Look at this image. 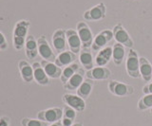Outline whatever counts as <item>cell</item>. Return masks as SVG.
<instances>
[{
    "mask_svg": "<svg viewBox=\"0 0 152 126\" xmlns=\"http://www.w3.org/2000/svg\"><path fill=\"white\" fill-rule=\"evenodd\" d=\"M76 31L80 37L82 49H90L93 43V35L89 27L85 22H79L76 26Z\"/></svg>",
    "mask_w": 152,
    "mask_h": 126,
    "instance_id": "cell-3",
    "label": "cell"
},
{
    "mask_svg": "<svg viewBox=\"0 0 152 126\" xmlns=\"http://www.w3.org/2000/svg\"><path fill=\"white\" fill-rule=\"evenodd\" d=\"M49 126H63V125H62V121H61V120H59V121H57V122L50 123Z\"/></svg>",
    "mask_w": 152,
    "mask_h": 126,
    "instance_id": "cell-33",
    "label": "cell"
},
{
    "mask_svg": "<svg viewBox=\"0 0 152 126\" xmlns=\"http://www.w3.org/2000/svg\"><path fill=\"white\" fill-rule=\"evenodd\" d=\"M18 68L20 71L21 78L25 83H31L34 78H33V68L31 64H28L25 60H20L18 62Z\"/></svg>",
    "mask_w": 152,
    "mask_h": 126,
    "instance_id": "cell-17",
    "label": "cell"
},
{
    "mask_svg": "<svg viewBox=\"0 0 152 126\" xmlns=\"http://www.w3.org/2000/svg\"><path fill=\"white\" fill-rule=\"evenodd\" d=\"M31 22L26 19L19 20L14 26L12 31V44L15 49L21 50L25 46Z\"/></svg>",
    "mask_w": 152,
    "mask_h": 126,
    "instance_id": "cell-1",
    "label": "cell"
},
{
    "mask_svg": "<svg viewBox=\"0 0 152 126\" xmlns=\"http://www.w3.org/2000/svg\"><path fill=\"white\" fill-rule=\"evenodd\" d=\"M79 61L80 64L84 67L87 71L93 68L94 62L90 49H82L79 52Z\"/></svg>",
    "mask_w": 152,
    "mask_h": 126,
    "instance_id": "cell-22",
    "label": "cell"
},
{
    "mask_svg": "<svg viewBox=\"0 0 152 126\" xmlns=\"http://www.w3.org/2000/svg\"><path fill=\"white\" fill-rule=\"evenodd\" d=\"M37 46H38V54L41 56L42 60H46L52 63L55 62L57 56L50 48L49 42H48L45 36H40L37 39Z\"/></svg>",
    "mask_w": 152,
    "mask_h": 126,
    "instance_id": "cell-5",
    "label": "cell"
},
{
    "mask_svg": "<svg viewBox=\"0 0 152 126\" xmlns=\"http://www.w3.org/2000/svg\"><path fill=\"white\" fill-rule=\"evenodd\" d=\"M86 76L88 79L93 81H99V80H107L111 76V71L107 67H95L90 70L87 71Z\"/></svg>",
    "mask_w": 152,
    "mask_h": 126,
    "instance_id": "cell-15",
    "label": "cell"
},
{
    "mask_svg": "<svg viewBox=\"0 0 152 126\" xmlns=\"http://www.w3.org/2000/svg\"><path fill=\"white\" fill-rule=\"evenodd\" d=\"M150 115L152 116V107H151V108H150Z\"/></svg>",
    "mask_w": 152,
    "mask_h": 126,
    "instance_id": "cell-35",
    "label": "cell"
},
{
    "mask_svg": "<svg viewBox=\"0 0 152 126\" xmlns=\"http://www.w3.org/2000/svg\"><path fill=\"white\" fill-rule=\"evenodd\" d=\"M66 30L59 29L52 34V46L56 53H62L66 50Z\"/></svg>",
    "mask_w": 152,
    "mask_h": 126,
    "instance_id": "cell-10",
    "label": "cell"
},
{
    "mask_svg": "<svg viewBox=\"0 0 152 126\" xmlns=\"http://www.w3.org/2000/svg\"><path fill=\"white\" fill-rule=\"evenodd\" d=\"M77 59V55L73 53L70 50H66L64 52H62L58 54V56L55 59L54 64L57 67H59L61 68H64L66 67L69 66V64H73L74 61Z\"/></svg>",
    "mask_w": 152,
    "mask_h": 126,
    "instance_id": "cell-16",
    "label": "cell"
},
{
    "mask_svg": "<svg viewBox=\"0 0 152 126\" xmlns=\"http://www.w3.org/2000/svg\"><path fill=\"white\" fill-rule=\"evenodd\" d=\"M85 76H86L85 68L80 67L79 70L63 85L66 90H70V91L77 90L79 86L82 85V83L85 81Z\"/></svg>",
    "mask_w": 152,
    "mask_h": 126,
    "instance_id": "cell-14",
    "label": "cell"
},
{
    "mask_svg": "<svg viewBox=\"0 0 152 126\" xmlns=\"http://www.w3.org/2000/svg\"><path fill=\"white\" fill-rule=\"evenodd\" d=\"M61 121H62V125H63V126H71L73 124V120H71L69 119L63 118L61 119Z\"/></svg>",
    "mask_w": 152,
    "mask_h": 126,
    "instance_id": "cell-32",
    "label": "cell"
},
{
    "mask_svg": "<svg viewBox=\"0 0 152 126\" xmlns=\"http://www.w3.org/2000/svg\"><path fill=\"white\" fill-rule=\"evenodd\" d=\"M142 92L145 93V95L152 94V83H148L142 87Z\"/></svg>",
    "mask_w": 152,
    "mask_h": 126,
    "instance_id": "cell-30",
    "label": "cell"
},
{
    "mask_svg": "<svg viewBox=\"0 0 152 126\" xmlns=\"http://www.w3.org/2000/svg\"><path fill=\"white\" fill-rule=\"evenodd\" d=\"M107 12V7L106 4L101 2L92 7L89 10L86 11L84 12V19L87 21H99L101 19H104L106 17Z\"/></svg>",
    "mask_w": 152,
    "mask_h": 126,
    "instance_id": "cell-8",
    "label": "cell"
},
{
    "mask_svg": "<svg viewBox=\"0 0 152 126\" xmlns=\"http://www.w3.org/2000/svg\"><path fill=\"white\" fill-rule=\"evenodd\" d=\"M8 48V42L5 35L0 31V50H5Z\"/></svg>",
    "mask_w": 152,
    "mask_h": 126,
    "instance_id": "cell-29",
    "label": "cell"
},
{
    "mask_svg": "<svg viewBox=\"0 0 152 126\" xmlns=\"http://www.w3.org/2000/svg\"><path fill=\"white\" fill-rule=\"evenodd\" d=\"M140 63V74L142 80L148 83L152 80V66L150 62L145 57H141L139 59Z\"/></svg>",
    "mask_w": 152,
    "mask_h": 126,
    "instance_id": "cell-21",
    "label": "cell"
},
{
    "mask_svg": "<svg viewBox=\"0 0 152 126\" xmlns=\"http://www.w3.org/2000/svg\"><path fill=\"white\" fill-rule=\"evenodd\" d=\"M66 43L69 45V50L73 53L78 54L81 49H82V43H81L80 37L77 33V31L72 29H69L66 30Z\"/></svg>",
    "mask_w": 152,
    "mask_h": 126,
    "instance_id": "cell-12",
    "label": "cell"
},
{
    "mask_svg": "<svg viewBox=\"0 0 152 126\" xmlns=\"http://www.w3.org/2000/svg\"><path fill=\"white\" fill-rule=\"evenodd\" d=\"M126 56V49L125 46H123L122 44L115 43L112 46V60L113 63L116 66H120L123 64L124 60H125Z\"/></svg>",
    "mask_w": 152,
    "mask_h": 126,
    "instance_id": "cell-23",
    "label": "cell"
},
{
    "mask_svg": "<svg viewBox=\"0 0 152 126\" xmlns=\"http://www.w3.org/2000/svg\"><path fill=\"white\" fill-rule=\"evenodd\" d=\"M152 107V94L145 95L138 102V109L140 111H145L150 109Z\"/></svg>",
    "mask_w": 152,
    "mask_h": 126,
    "instance_id": "cell-26",
    "label": "cell"
},
{
    "mask_svg": "<svg viewBox=\"0 0 152 126\" xmlns=\"http://www.w3.org/2000/svg\"><path fill=\"white\" fill-rule=\"evenodd\" d=\"M111 59H112V48L108 46L101 49L97 53L94 63L97 67H104L109 63V61Z\"/></svg>",
    "mask_w": 152,
    "mask_h": 126,
    "instance_id": "cell-18",
    "label": "cell"
},
{
    "mask_svg": "<svg viewBox=\"0 0 152 126\" xmlns=\"http://www.w3.org/2000/svg\"><path fill=\"white\" fill-rule=\"evenodd\" d=\"M31 66L33 68V78H34V81L40 85L43 86L49 85L50 83V77L46 74L44 68L41 66V64L38 62H34Z\"/></svg>",
    "mask_w": 152,
    "mask_h": 126,
    "instance_id": "cell-13",
    "label": "cell"
},
{
    "mask_svg": "<svg viewBox=\"0 0 152 126\" xmlns=\"http://www.w3.org/2000/svg\"><path fill=\"white\" fill-rule=\"evenodd\" d=\"M113 38L115 39L116 43L122 44L126 48L132 49L133 46V40L128 34L126 30L122 26V24H117L113 28Z\"/></svg>",
    "mask_w": 152,
    "mask_h": 126,
    "instance_id": "cell-7",
    "label": "cell"
},
{
    "mask_svg": "<svg viewBox=\"0 0 152 126\" xmlns=\"http://www.w3.org/2000/svg\"><path fill=\"white\" fill-rule=\"evenodd\" d=\"M93 86H94L93 80L87 79V80H85L82 83V85H81L77 89V95L84 100L88 99V98L90 96V93H91V91L93 89Z\"/></svg>",
    "mask_w": 152,
    "mask_h": 126,
    "instance_id": "cell-24",
    "label": "cell"
},
{
    "mask_svg": "<svg viewBox=\"0 0 152 126\" xmlns=\"http://www.w3.org/2000/svg\"><path fill=\"white\" fill-rule=\"evenodd\" d=\"M139 56L134 49H130L128 51L126 62V67L127 74L132 78H140V63H139Z\"/></svg>",
    "mask_w": 152,
    "mask_h": 126,
    "instance_id": "cell-2",
    "label": "cell"
},
{
    "mask_svg": "<svg viewBox=\"0 0 152 126\" xmlns=\"http://www.w3.org/2000/svg\"><path fill=\"white\" fill-rule=\"evenodd\" d=\"M71 126H83V124L82 123H73L72 125H71Z\"/></svg>",
    "mask_w": 152,
    "mask_h": 126,
    "instance_id": "cell-34",
    "label": "cell"
},
{
    "mask_svg": "<svg viewBox=\"0 0 152 126\" xmlns=\"http://www.w3.org/2000/svg\"><path fill=\"white\" fill-rule=\"evenodd\" d=\"M37 119L48 123H54L63 119V110L59 107H52L38 112Z\"/></svg>",
    "mask_w": 152,
    "mask_h": 126,
    "instance_id": "cell-4",
    "label": "cell"
},
{
    "mask_svg": "<svg viewBox=\"0 0 152 126\" xmlns=\"http://www.w3.org/2000/svg\"><path fill=\"white\" fill-rule=\"evenodd\" d=\"M62 100L65 104L73 108L76 112L82 113L84 110L86 109V101L84 99H82L78 95H73V94H65L62 98Z\"/></svg>",
    "mask_w": 152,
    "mask_h": 126,
    "instance_id": "cell-11",
    "label": "cell"
},
{
    "mask_svg": "<svg viewBox=\"0 0 152 126\" xmlns=\"http://www.w3.org/2000/svg\"><path fill=\"white\" fill-rule=\"evenodd\" d=\"M22 126H49L50 123L45 122V121L40 120L38 119H30V118H24L21 119Z\"/></svg>",
    "mask_w": 152,
    "mask_h": 126,
    "instance_id": "cell-27",
    "label": "cell"
},
{
    "mask_svg": "<svg viewBox=\"0 0 152 126\" xmlns=\"http://www.w3.org/2000/svg\"><path fill=\"white\" fill-rule=\"evenodd\" d=\"M40 64L43 67V68H44L46 74L50 78L59 79L61 77V74H62V71H63V69L59 67H57L54 63L49 62V61H46V60H42L40 62Z\"/></svg>",
    "mask_w": 152,
    "mask_h": 126,
    "instance_id": "cell-19",
    "label": "cell"
},
{
    "mask_svg": "<svg viewBox=\"0 0 152 126\" xmlns=\"http://www.w3.org/2000/svg\"><path fill=\"white\" fill-rule=\"evenodd\" d=\"M0 126H10V119L6 116L0 118Z\"/></svg>",
    "mask_w": 152,
    "mask_h": 126,
    "instance_id": "cell-31",
    "label": "cell"
},
{
    "mask_svg": "<svg viewBox=\"0 0 152 126\" xmlns=\"http://www.w3.org/2000/svg\"><path fill=\"white\" fill-rule=\"evenodd\" d=\"M108 90L112 94L118 97H126L132 95L134 93V88L132 85H126V83H121L119 81H110L108 82Z\"/></svg>",
    "mask_w": 152,
    "mask_h": 126,
    "instance_id": "cell-6",
    "label": "cell"
},
{
    "mask_svg": "<svg viewBox=\"0 0 152 126\" xmlns=\"http://www.w3.org/2000/svg\"><path fill=\"white\" fill-rule=\"evenodd\" d=\"M63 118L74 120L76 118V111L73 108H71V107L66 105L63 109Z\"/></svg>",
    "mask_w": 152,
    "mask_h": 126,
    "instance_id": "cell-28",
    "label": "cell"
},
{
    "mask_svg": "<svg viewBox=\"0 0 152 126\" xmlns=\"http://www.w3.org/2000/svg\"><path fill=\"white\" fill-rule=\"evenodd\" d=\"M113 38V32L112 30H104L94 37L93 43L91 46L92 51H99L106 48L107 43H109Z\"/></svg>",
    "mask_w": 152,
    "mask_h": 126,
    "instance_id": "cell-9",
    "label": "cell"
},
{
    "mask_svg": "<svg viewBox=\"0 0 152 126\" xmlns=\"http://www.w3.org/2000/svg\"><path fill=\"white\" fill-rule=\"evenodd\" d=\"M25 52L28 59H35L38 55V46L37 40L33 35H28L25 43Z\"/></svg>",
    "mask_w": 152,
    "mask_h": 126,
    "instance_id": "cell-20",
    "label": "cell"
},
{
    "mask_svg": "<svg viewBox=\"0 0 152 126\" xmlns=\"http://www.w3.org/2000/svg\"><path fill=\"white\" fill-rule=\"evenodd\" d=\"M79 68H80V64L77 63H73L63 68V71H62L61 77H60V80L63 83V85H65V83L79 70Z\"/></svg>",
    "mask_w": 152,
    "mask_h": 126,
    "instance_id": "cell-25",
    "label": "cell"
}]
</instances>
